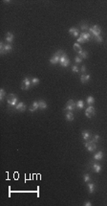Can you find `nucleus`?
I'll return each instance as SVG.
<instances>
[{
  "instance_id": "obj_31",
  "label": "nucleus",
  "mask_w": 107,
  "mask_h": 206,
  "mask_svg": "<svg viewBox=\"0 0 107 206\" xmlns=\"http://www.w3.org/2000/svg\"><path fill=\"white\" fill-rule=\"evenodd\" d=\"M69 64H70V60H69V59H67V60H66L64 62H62L60 65H61L62 67H67Z\"/></svg>"
},
{
  "instance_id": "obj_27",
  "label": "nucleus",
  "mask_w": 107,
  "mask_h": 206,
  "mask_svg": "<svg viewBox=\"0 0 107 206\" xmlns=\"http://www.w3.org/2000/svg\"><path fill=\"white\" fill-rule=\"evenodd\" d=\"M80 29L84 32V31H87V30H89V27H88V24L87 23H81V25H80Z\"/></svg>"
},
{
  "instance_id": "obj_28",
  "label": "nucleus",
  "mask_w": 107,
  "mask_h": 206,
  "mask_svg": "<svg viewBox=\"0 0 107 206\" xmlns=\"http://www.w3.org/2000/svg\"><path fill=\"white\" fill-rule=\"evenodd\" d=\"M4 48H5V43H4L3 41H1V42H0V53H1V55H4V54H5Z\"/></svg>"
},
{
  "instance_id": "obj_22",
  "label": "nucleus",
  "mask_w": 107,
  "mask_h": 206,
  "mask_svg": "<svg viewBox=\"0 0 107 206\" xmlns=\"http://www.w3.org/2000/svg\"><path fill=\"white\" fill-rule=\"evenodd\" d=\"M83 107H84V102H83L82 100L77 101V102H76V108H78V109H82Z\"/></svg>"
},
{
  "instance_id": "obj_6",
  "label": "nucleus",
  "mask_w": 107,
  "mask_h": 206,
  "mask_svg": "<svg viewBox=\"0 0 107 206\" xmlns=\"http://www.w3.org/2000/svg\"><path fill=\"white\" fill-rule=\"evenodd\" d=\"M76 108V103L74 100H69L67 102V104H66L65 110H67V111H73Z\"/></svg>"
},
{
  "instance_id": "obj_12",
  "label": "nucleus",
  "mask_w": 107,
  "mask_h": 206,
  "mask_svg": "<svg viewBox=\"0 0 107 206\" xmlns=\"http://www.w3.org/2000/svg\"><path fill=\"white\" fill-rule=\"evenodd\" d=\"M69 34L72 35L73 37H75V38L79 37V32H78V30H77L76 28H75V27H72L71 29H69Z\"/></svg>"
},
{
  "instance_id": "obj_35",
  "label": "nucleus",
  "mask_w": 107,
  "mask_h": 206,
  "mask_svg": "<svg viewBox=\"0 0 107 206\" xmlns=\"http://www.w3.org/2000/svg\"><path fill=\"white\" fill-rule=\"evenodd\" d=\"M76 42H77V43H85V40L79 36V37L77 38V40H76Z\"/></svg>"
},
{
  "instance_id": "obj_21",
  "label": "nucleus",
  "mask_w": 107,
  "mask_h": 206,
  "mask_svg": "<svg viewBox=\"0 0 107 206\" xmlns=\"http://www.w3.org/2000/svg\"><path fill=\"white\" fill-rule=\"evenodd\" d=\"M86 103H87V105H88V106H92V105L95 103V99H94V97H93V96H89V97L87 98V100H86Z\"/></svg>"
},
{
  "instance_id": "obj_23",
  "label": "nucleus",
  "mask_w": 107,
  "mask_h": 206,
  "mask_svg": "<svg viewBox=\"0 0 107 206\" xmlns=\"http://www.w3.org/2000/svg\"><path fill=\"white\" fill-rule=\"evenodd\" d=\"M78 56L81 58V59H87L88 58V53L86 51H80L78 53Z\"/></svg>"
},
{
  "instance_id": "obj_19",
  "label": "nucleus",
  "mask_w": 107,
  "mask_h": 206,
  "mask_svg": "<svg viewBox=\"0 0 107 206\" xmlns=\"http://www.w3.org/2000/svg\"><path fill=\"white\" fill-rule=\"evenodd\" d=\"M96 190V184L95 183H89L88 184V191L90 194H93Z\"/></svg>"
},
{
  "instance_id": "obj_32",
  "label": "nucleus",
  "mask_w": 107,
  "mask_h": 206,
  "mask_svg": "<svg viewBox=\"0 0 107 206\" xmlns=\"http://www.w3.org/2000/svg\"><path fill=\"white\" fill-rule=\"evenodd\" d=\"M100 135L99 134H94V137H93V139H92V141H94L95 143H97L99 140H100Z\"/></svg>"
},
{
  "instance_id": "obj_9",
  "label": "nucleus",
  "mask_w": 107,
  "mask_h": 206,
  "mask_svg": "<svg viewBox=\"0 0 107 206\" xmlns=\"http://www.w3.org/2000/svg\"><path fill=\"white\" fill-rule=\"evenodd\" d=\"M92 165V169L94 170V172L95 173H100L101 172V166L99 164V163H96V162H93V163H91Z\"/></svg>"
},
{
  "instance_id": "obj_18",
  "label": "nucleus",
  "mask_w": 107,
  "mask_h": 206,
  "mask_svg": "<svg viewBox=\"0 0 107 206\" xmlns=\"http://www.w3.org/2000/svg\"><path fill=\"white\" fill-rule=\"evenodd\" d=\"M65 117H66V120L68 122H72L74 121V114L72 113V111H67L65 113Z\"/></svg>"
},
{
  "instance_id": "obj_36",
  "label": "nucleus",
  "mask_w": 107,
  "mask_h": 206,
  "mask_svg": "<svg viewBox=\"0 0 107 206\" xmlns=\"http://www.w3.org/2000/svg\"><path fill=\"white\" fill-rule=\"evenodd\" d=\"M86 70H87V68H86V66H85V65H82V66H81V69H80V71H81V73H83V74H84V73L86 72Z\"/></svg>"
},
{
  "instance_id": "obj_1",
  "label": "nucleus",
  "mask_w": 107,
  "mask_h": 206,
  "mask_svg": "<svg viewBox=\"0 0 107 206\" xmlns=\"http://www.w3.org/2000/svg\"><path fill=\"white\" fill-rule=\"evenodd\" d=\"M7 102H8V106L10 107V108H12V107H15V106H16V104H18L17 102H18V97L15 95V94H10L9 96H8V99H7Z\"/></svg>"
},
{
  "instance_id": "obj_10",
  "label": "nucleus",
  "mask_w": 107,
  "mask_h": 206,
  "mask_svg": "<svg viewBox=\"0 0 107 206\" xmlns=\"http://www.w3.org/2000/svg\"><path fill=\"white\" fill-rule=\"evenodd\" d=\"M81 135H82V139L86 142V141H89L90 140V138H91V133H90V131H88V130H83L82 132H81Z\"/></svg>"
},
{
  "instance_id": "obj_15",
  "label": "nucleus",
  "mask_w": 107,
  "mask_h": 206,
  "mask_svg": "<svg viewBox=\"0 0 107 206\" xmlns=\"http://www.w3.org/2000/svg\"><path fill=\"white\" fill-rule=\"evenodd\" d=\"M38 105H39V108H40V109H42V110H44V109L48 108V105H47V103H46L44 100H40V101H38Z\"/></svg>"
},
{
  "instance_id": "obj_20",
  "label": "nucleus",
  "mask_w": 107,
  "mask_h": 206,
  "mask_svg": "<svg viewBox=\"0 0 107 206\" xmlns=\"http://www.w3.org/2000/svg\"><path fill=\"white\" fill-rule=\"evenodd\" d=\"M12 50H13V46H12V44H10V43L5 44V48H4L5 54H6V53H10Z\"/></svg>"
},
{
  "instance_id": "obj_34",
  "label": "nucleus",
  "mask_w": 107,
  "mask_h": 206,
  "mask_svg": "<svg viewBox=\"0 0 107 206\" xmlns=\"http://www.w3.org/2000/svg\"><path fill=\"white\" fill-rule=\"evenodd\" d=\"M75 61H76V63H80V62L82 61V59H81L79 56H76V57L75 58Z\"/></svg>"
},
{
  "instance_id": "obj_17",
  "label": "nucleus",
  "mask_w": 107,
  "mask_h": 206,
  "mask_svg": "<svg viewBox=\"0 0 107 206\" xmlns=\"http://www.w3.org/2000/svg\"><path fill=\"white\" fill-rule=\"evenodd\" d=\"M5 40H6V41H7L8 43H10V44H11V42H13V33H11V32L7 33Z\"/></svg>"
},
{
  "instance_id": "obj_4",
  "label": "nucleus",
  "mask_w": 107,
  "mask_h": 206,
  "mask_svg": "<svg viewBox=\"0 0 107 206\" xmlns=\"http://www.w3.org/2000/svg\"><path fill=\"white\" fill-rule=\"evenodd\" d=\"M95 114H96V110H95V107L93 106H89L85 109V116L87 118H92L95 116Z\"/></svg>"
},
{
  "instance_id": "obj_33",
  "label": "nucleus",
  "mask_w": 107,
  "mask_h": 206,
  "mask_svg": "<svg viewBox=\"0 0 107 206\" xmlns=\"http://www.w3.org/2000/svg\"><path fill=\"white\" fill-rule=\"evenodd\" d=\"M72 71H73L74 73H78V72H79V69H78V67H77L76 65H73V66H72Z\"/></svg>"
},
{
  "instance_id": "obj_16",
  "label": "nucleus",
  "mask_w": 107,
  "mask_h": 206,
  "mask_svg": "<svg viewBox=\"0 0 107 206\" xmlns=\"http://www.w3.org/2000/svg\"><path fill=\"white\" fill-rule=\"evenodd\" d=\"M39 108V105H38V102L37 101H35L33 104H32V106L30 107V111L31 112H35L36 110H37Z\"/></svg>"
},
{
  "instance_id": "obj_26",
  "label": "nucleus",
  "mask_w": 107,
  "mask_h": 206,
  "mask_svg": "<svg viewBox=\"0 0 107 206\" xmlns=\"http://www.w3.org/2000/svg\"><path fill=\"white\" fill-rule=\"evenodd\" d=\"M90 180H91L90 174H89V173H84V174H83V181H84L85 183H87V182H89Z\"/></svg>"
},
{
  "instance_id": "obj_30",
  "label": "nucleus",
  "mask_w": 107,
  "mask_h": 206,
  "mask_svg": "<svg viewBox=\"0 0 107 206\" xmlns=\"http://www.w3.org/2000/svg\"><path fill=\"white\" fill-rule=\"evenodd\" d=\"M93 40L95 41H97V42H102V40H103V39H102V37L101 36H98V37H95V38H93Z\"/></svg>"
},
{
  "instance_id": "obj_25",
  "label": "nucleus",
  "mask_w": 107,
  "mask_h": 206,
  "mask_svg": "<svg viewBox=\"0 0 107 206\" xmlns=\"http://www.w3.org/2000/svg\"><path fill=\"white\" fill-rule=\"evenodd\" d=\"M5 97H6V92H5V90L3 88H1L0 89V100H1V102L4 101Z\"/></svg>"
},
{
  "instance_id": "obj_11",
  "label": "nucleus",
  "mask_w": 107,
  "mask_h": 206,
  "mask_svg": "<svg viewBox=\"0 0 107 206\" xmlns=\"http://www.w3.org/2000/svg\"><path fill=\"white\" fill-rule=\"evenodd\" d=\"M102 158H103V153H102L101 151L98 152V153H95L94 156H93V159L96 160V161H101V160H102Z\"/></svg>"
},
{
  "instance_id": "obj_29",
  "label": "nucleus",
  "mask_w": 107,
  "mask_h": 206,
  "mask_svg": "<svg viewBox=\"0 0 107 206\" xmlns=\"http://www.w3.org/2000/svg\"><path fill=\"white\" fill-rule=\"evenodd\" d=\"M31 82H32V85H36V84H38L39 83V79H37V78H32L31 79Z\"/></svg>"
},
{
  "instance_id": "obj_14",
  "label": "nucleus",
  "mask_w": 107,
  "mask_h": 206,
  "mask_svg": "<svg viewBox=\"0 0 107 206\" xmlns=\"http://www.w3.org/2000/svg\"><path fill=\"white\" fill-rule=\"evenodd\" d=\"M89 80H90V75H88V74H82L80 76V82H81V83H86V82H88Z\"/></svg>"
},
{
  "instance_id": "obj_3",
  "label": "nucleus",
  "mask_w": 107,
  "mask_h": 206,
  "mask_svg": "<svg viewBox=\"0 0 107 206\" xmlns=\"http://www.w3.org/2000/svg\"><path fill=\"white\" fill-rule=\"evenodd\" d=\"M84 146H85V148L87 149V151L90 152V153H93V152H95V151L97 150V144H96L94 141H92V140L86 141V142L84 143Z\"/></svg>"
},
{
  "instance_id": "obj_7",
  "label": "nucleus",
  "mask_w": 107,
  "mask_h": 206,
  "mask_svg": "<svg viewBox=\"0 0 107 206\" xmlns=\"http://www.w3.org/2000/svg\"><path fill=\"white\" fill-rule=\"evenodd\" d=\"M59 60H60V56H58L57 53H55V55H53V57L50 59V63L55 65V64L59 63Z\"/></svg>"
},
{
  "instance_id": "obj_2",
  "label": "nucleus",
  "mask_w": 107,
  "mask_h": 206,
  "mask_svg": "<svg viewBox=\"0 0 107 206\" xmlns=\"http://www.w3.org/2000/svg\"><path fill=\"white\" fill-rule=\"evenodd\" d=\"M89 33L91 34V36H93V38L101 36V28L99 25H94L92 27L89 28Z\"/></svg>"
},
{
  "instance_id": "obj_13",
  "label": "nucleus",
  "mask_w": 107,
  "mask_h": 206,
  "mask_svg": "<svg viewBox=\"0 0 107 206\" xmlns=\"http://www.w3.org/2000/svg\"><path fill=\"white\" fill-rule=\"evenodd\" d=\"M79 36H80V37L85 40V42L90 40H91V37H92V36H91V34H90V33H87V32H82Z\"/></svg>"
},
{
  "instance_id": "obj_37",
  "label": "nucleus",
  "mask_w": 107,
  "mask_h": 206,
  "mask_svg": "<svg viewBox=\"0 0 107 206\" xmlns=\"http://www.w3.org/2000/svg\"><path fill=\"white\" fill-rule=\"evenodd\" d=\"M83 205L84 206H92V203H91L90 201H85V202L83 203Z\"/></svg>"
},
{
  "instance_id": "obj_8",
  "label": "nucleus",
  "mask_w": 107,
  "mask_h": 206,
  "mask_svg": "<svg viewBox=\"0 0 107 206\" xmlns=\"http://www.w3.org/2000/svg\"><path fill=\"white\" fill-rule=\"evenodd\" d=\"M14 109H15V110H17V111H19V112H22V111H25V109H26V106H25V104H24V103L20 102V103H18V104L15 106Z\"/></svg>"
},
{
  "instance_id": "obj_5",
  "label": "nucleus",
  "mask_w": 107,
  "mask_h": 206,
  "mask_svg": "<svg viewBox=\"0 0 107 206\" xmlns=\"http://www.w3.org/2000/svg\"><path fill=\"white\" fill-rule=\"evenodd\" d=\"M32 85V82H31V79L28 78V77H25L22 81V84H21V89L23 90H28L30 88V86Z\"/></svg>"
},
{
  "instance_id": "obj_24",
  "label": "nucleus",
  "mask_w": 107,
  "mask_h": 206,
  "mask_svg": "<svg viewBox=\"0 0 107 206\" xmlns=\"http://www.w3.org/2000/svg\"><path fill=\"white\" fill-rule=\"evenodd\" d=\"M74 49H75V51H76L77 53H79L80 51H82V49H81V47H80V45L77 43V42H76L75 44H74Z\"/></svg>"
}]
</instances>
